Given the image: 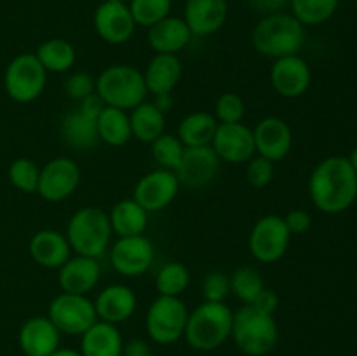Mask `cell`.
I'll use <instances>...</instances> for the list:
<instances>
[{"instance_id":"obj_1","label":"cell","mask_w":357,"mask_h":356,"mask_svg":"<svg viewBox=\"0 0 357 356\" xmlns=\"http://www.w3.org/2000/svg\"><path fill=\"white\" fill-rule=\"evenodd\" d=\"M309 194L319 212H347L357 199V173L349 157L331 156L321 161L309 178Z\"/></svg>"},{"instance_id":"obj_2","label":"cell","mask_w":357,"mask_h":356,"mask_svg":"<svg viewBox=\"0 0 357 356\" xmlns=\"http://www.w3.org/2000/svg\"><path fill=\"white\" fill-rule=\"evenodd\" d=\"M251 38L261 56L279 59L298 54L305 44V27L293 14H268L258 21Z\"/></svg>"},{"instance_id":"obj_3","label":"cell","mask_w":357,"mask_h":356,"mask_svg":"<svg viewBox=\"0 0 357 356\" xmlns=\"http://www.w3.org/2000/svg\"><path fill=\"white\" fill-rule=\"evenodd\" d=\"M234 313L223 302H204L188 314L185 339L199 351H211L232 334Z\"/></svg>"},{"instance_id":"obj_4","label":"cell","mask_w":357,"mask_h":356,"mask_svg":"<svg viewBox=\"0 0 357 356\" xmlns=\"http://www.w3.org/2000/svg\"><path fill=\"white\" fill-rule=\"evenodd\" d=\"M237 348L250 356H264L278 342V323L271 313L246 304L234 313L232 334Z\"/></svg>"},{"instance_id":"obj_5","label":"cell","mask_w":357,"mask_h":356,"mask_svg":"<svg viewBox=\"0 0 357 356\" xmlns=\"http://www.w3.org/2000/svg\"><path fill=\"white\" fill-rule=\"evenodd\" d=\"M112 237L110 216L100 208L86 206L73 213L66 227V239L77 255L98 258L107 251Z\"/></svg>"},{"instance_id":"obj_6","label":"cell","mask_w":357,"mask_h":356,"mask_svg":"<svg viewBox=\"0 0 357 356\" xmlns=\"http://www.w3.org/2000/svg\"><path fill=\"white\" fill-rule=\"evenodd\" d=\"M96 93L108 107L132 110L149 94L145 77L131 65H112L96 79Z\"/></svg>"},{"instance_id":"obj_7","label":"cell","mask_w":357,"mask_h":356,"mask_svg":"<svg viewBox=\"0 0 357 356\" xmlns=\"http://www.w3.org/2000/svg\"><path fill=\"white\" fill-rule=\"evenodd\" d=\"M47 72L33 52H23L7 65L3 73V87L10 100L17 103L35 101L44 91Z\"/></svg>"},{"instance_id":"obj_8","label":"cell","mask_w":357,"mask_h":356,"mask_svg":"<svg viewBox=\"0 0 357 356\" xmlns=\"http://www.w3.org/2000/svg\"><path fill=\"white\" fill-rule=\"evenodd\" d=\"M188 311L178 297L159 295L146 313V332L157 344H173L185 334Z\"/></svg>"},{"instance_id":"obj_9","label":"cell","mask_w":357,"mask_h":356,"mask_svg":"<svg viewBox=\"0 0 357 356\" xmlns=\"http://www.w3.org/2000/svg\"><path fill=\"white\" fill-rule=\"evenodd\" d=\"M47 318L59 332L68 335H82L98 321L93 300L86 295L66 292L52 300Z\"/></svg>"},{"instance_id":"obj_10","label":"cell","mask_w":357,"mask_h":356,"mask_svg":"<svg viewBox=\"0 0 357 356\" xmlns=\"http://www.w3.org/2000/svg\"><path fill=\"white\" fill-rule=\"evenodd\" d=\"M289 239L291 232L282 216H261L250 234V251L257 260L272 264L286 253Z\"/></svg>"},{"instance_id":"obj_11","label":"cell","mask_w":357,"mask_h":356,"mask_svg":"<svg viewBox=\"0 0 357 356\" xmlns=\"http://www.w3.org/2000/svg\"><path fill=\"white\" fill-rule=\"evenodd\" d=\"M79 181V164L70 157H56L40 170L37 192L45 201L58 202L72 195Z\"/></svg>"},{"instance_id":"obj_12","label":"cell","mask_w":357,"mask_h":356,"mask_svg":"<svg viewBox=\"0 0 357 356\" xmlns=\"http://www.w3.org/2000/svg\"><path fill=\"white\" fill-rule=\"evenodd\" d=\"M155 250L149 237L139 236L121 237L110 250V264L122 276H142L153 264Z\"/></svg>"},{"instance_id":"obj_13","label":"cell","mask_w":357,"mask_h":356,"mask_svg":"<svg viewBox=\"0 0 357 356\" xmlns=\"http://www.w3.org/2000/svg\"><path fill=\"white\" fill-rule=\"evenodd\" d=\"M180 181L171 170H153L143 175L135 187V201L146 212H160L178 195Z\"/></svg>"},{"instance_id":"obj_14","label":"cell","mask_w":357,"mask_h":356,"mask_svg":"<svg viewBox=\"0 0 357 356\" xmlns=\"http://www.w3.org/2000/svg\"><path fill=\"white\" fill-rule=\"evenodd\" d=\"M211 145L220 161L232 164L248 163L253 159V154L257 152L253 129H250L243 122L218 124Z\"/></svg>"},{"instance_id":"obj_15","label":"cell","mask_w":357,"mask_h":356,"mask_svg":"<svg viewBox=\"0 0 357 356\" xmlns=\"http://www.w3.org/2000/svg\"><path fill=\"white\" fill-rule=\"evenodd\" d=\"M94 30L108 44H124L135 34L136 23L129 6L124 2H108L98 6L94 10Z\"/></svg>"},{"instance_id":"obj_16","label":"cell","mask_w":357,"mask_h":356,"mask_svg":"<svg viewBox=\"0 0 357 356\" xmlns=\"http://www.w3.org/2000/svg\"><path fill=\"white\" fill-rule=\"evenodd\" d=\"M271 82L275 93L284 98H298L305 94L312 82L309 63L298 54L274 59L271 70Z\"/></svg>"},{"instance_id":"obj_17","label":"cell","mask_w":357,"mask_h":356,"mask_svg":"<svg viewBox=\"0 0 357 356\" xmlns=\"http://www.w3.org/2000/svg\"><path fill=\"white\" fill-rule=\"evenodd\" d=\"M220 157L213 147H185L183 157L174 170L178 181L187 187H202L216 177Z\"/></svg>"},{"instance_id":"obj_18","label":"cell","mask_w":357,"mask_h":356,"mask_svg":"<svg viewBox=\"0 0 357 356\" xmlns=\"http://www.w3.org/2000/svg\"><path fill=\"white\" fill-rule=\"evenodd\" d=\"M255 150L265 159L278 163L289 154L293 145V133L288 122L279 117H267L253 129Z\"/></svg>"},{"instance_id":"obj_19","label":"cell","mask_w":357,"mask_h":356,"mask_svg":"<svg viewBox=\"0 0 357 356\" xmlns=\"http://www.w3.org/2000/svg\"><path fill=\"white\" fill-rule=\"evenodd\" d=\"M229 14L227 0H187L185 2V23L192 35L208 37L216 34L225 24Z\"/></svg>"},{"instance_id":"obj_20","label":"cell","mask_w":357,"mask_h":356,"mask_svg":"<svg viewBox=\"0 0 357 356\" xmlns=\"http://www.w3.org/2000/svg\"><path fill=\"white\" fill-rule=\"evenodd\" d=\"M100 276L101 265L98 262V258L77 255V257L68 258L59 267L58 283L63 292L86 295V293H89L98 285Z\"/></svg>"},{"instance_id":"obj_21","label":"cell","mask_w":357,"mask_h":356,"mask_svg":"<svg viewBox=\"0 0 357 356\" xmlns=\"http://www.w3.org/2000/svg\"><path fill=\"white\" fill-rule=\"evenodd\" d=\"M20 346L26 356H49L59 346V330L47 316H33L20 330Z\"/></svg>"},{"instance_id":"obj_22","label":"cell","mask_w":357,"mask_h":356,"mask_svg":"<svg viewBox=\"0 0 357 356\" xmlns=\"http://www.w3.org/2000/svg\"><path fill=\"white\" fill-rule=\"evenodd\" d=\"M96 316L107 323H121L129 320L136 309V295L129 286L110 285L98 293L94 300Z\"/></svg>"},{"instance_id":"obj_23","label":"cell","mask_w":357,"mask_h":356,"mask_svg":"<svg viewBox=\"0 0 357 356\" xmlns=\"http://www.w3.org/2000/svg\"><path fill=\"white\" fill-rule=\"evenodd\" d=\"M72 248L65 234L44 229L33 234L30 239V255L38 265L47 269H59L70 258Z\"/></svg>"},{"instance_id":"obj_24","label":"cell","mask_w":357,"mask_h":356,"mask_svg":"<svg viewBox=\"0 0 357 356\" xmlns=\"http://www.w3.org/2000/svg\"><path fill=\"white\" fill-rule=\"evenodd\" d=\"M192 40V31L181 17H164L149 28V44L157 54H176Z\"/></svg>"},{"instance_id":"obj_25","label":"cell","mask_w":357,"mask_h":356,"mask_svg":"<svg viewBox=\"0 0 357 356\" xmlns=\"http://www.w3.org/2000/svg\"><path fill=\"white\" fill-rule=\"evenodd\" d=\"M122 349L121 332L107 321H96L84 332L80 341L82 356H122Z\"/></svg>"},{"instance_id":"obj_26","label":"cell","mask_w":357,"mask_h":356,"mask_svg":"<svg viewBox=\"0 0 357 356\" xmlns=\"http://www.w3.org/2000/svg\"><path fill=\"white\" fill-rule=\"evenodd\" d=\"M149 93H171L178 86L181 77V61L176 54H155L150 59L146 72L143 73Z\"/></svg>"},{"instance_id":"obj_27","label":"cell","mask_w":357,"mask_h":356,"mask_svg":"<svg viewBox=\"0 0 357 356\" xmlns=\"http://www.w3.org/2000/svg\"><path fill=\"white\" fill-rule=\"evenodd\" d=\"M59 133H61L63 140L77 150H91L100 142L96 119L87 117L79 108L68 112L61 119Z\"/></svg>"},{"instance_id":"obj_28","label":"cell","mask_w":357,"mask_h":356,"mask_svg":"<svg viewBox=\"0 0 357 356\" xmlns=\"http://www.w3.org/2000/svg\"><path fill=\"white\" fill-rule=\"evenodd\" d=\"M112 232L119 237L139 236L149 225V212L138 205L135 199H122L110 212Z\"/></svg>"},{"instance_id":"obj_29","label":"cell","mask_w":357,"mask_h":356,"mask_svg":"<svg viewBox=\"0 0 357 356\" xmlns=\"http://www.w3.org/2000/svg\"><path fill=\"white\" fill-rule=\"evenodd\" d=\"M129 122H131V133L136 140L143 143H152L164 135V128H166V114L155 108L153 103H139L138 107L132 108L131 115H129Z\"/></svg>"},{"instance_id":"obj_30","label":"cell","mask_w":357,"mask_h":356,"mask_svg":"<svg viewBox=\"0 0 357 356\" xmlns=\"http://www.w3.org/2000/svg\"><path fill=\"white\" fill-rule=\"evenodd\" d=\"M220 122L208 112H194L181 119L178 126V138L185 147H206L213 142Z\"/></svg>"},{"instance_id":"obj_31","label":"cell","mask_w":357,"mask_h":356,"mask_svg":"<svg viewBox=\"0 0 357 356\" xmlns=\"http://www.w3.org/2000/svg\"><path fill=\"white\" fill-rule=\"evenodd\" d=\"M98 136L101 142L112 147H121L131 140V122L126 110L115 107H105L100 117L96 119Z\"/></svg>"},{"instance_id":"obj_32","label":"cell","mask_w":357,"mask_h":356,"mask_svg":"<svg viewBox=\"0 0 357 356\" xmlns=\"http://www.w3.org/2000/svg\"><path fill=\"white\" fill-rule=\"evenodd\" d=\"M35 56L42 63L45 72L52 73H61L70 70L77 58L73 45L66 42L65 38H49L44 44L38 45Z\"/></svg>"},{"instance_id":"obj_33","label":"cell","mask_w":357,"mask_h":356,"mask_svg":"<svg viewBox=\"0 0 357 356\" xmlns=\"http://www.w3.org/2000/svg\"><path fill=\"white\" fill-rule=\"evenodd\" d=\"M340 0H289L291 14L303 27L326 23L337 13Z\"/></svg>"},{"instance_id":"obj_34","label":"cell","mask_w":357,"mask_h":356,"mask_svg":"<svg viewBox=\"0 0 357 356\" xmlns=\"http://www.w3.org/2000/svg\"><path fill=\"white\" fill-rule=\"evenodd\" d=\"M188 283H190V272L180 262H169L162 265L155 278L157 292L159 295L166 297L181 295L187 290Z\"/></svg>"},{"instance_id":"obj_35","label":"cell","mask_w":357,"mask_h":356,"mask_svg":"<svg viewBox=\"0 0 357 356\" xmlns=\"http://www.w3.org/2000/svg\"><path fill=\"white\" fill-rule=\"evenodd\" d=\"M264 288V279H261L260 272L253 267H248V265L239 267L230 276V292H234V295L243 300L244 304H253Z\"/></svg>"},{"instance_id":"obj_36","label":"cell","mask_w":357,"mask_h":356,"mask_svg":"<svg viewBox=\"0 0 357 356\" xmlns=\"http://www.w3.org/2000/svg\"><path fill=\"white\" fill-rule=\"evenodd\" d=\"M171 7H173V0H131L129 2V10L135 23L146 28L153 27L169 16Z\"/></svg>"},{"instance_id":"obj_37","label":"cell","mask_w":357,"mask_h":356,"mask_svg":"<svg viewBox=\"0 0 357 356\" xmlns=\"http://www.w3.org/2000/svg\"><path fill=\"white\" fill-rule=\"evenodd\" d=\"M185 145L180 142V138L174 135H160L155 142H152V156L157 164L164 170L174 171L183 157Z\"/></svg>"},{"instance_id":"obj_38","label":"cell","mask_w":357,"mask_h":356,"mask_svg":"<svg viewBox=\"0 0 357 356\" xmlns=\"http://www.w3.org/2000/svg\"><path fill=\"white\" fill-rule=\"evenodd\" d=\"M38 177H40V170H38L37 163L26 157H20V159L13 161L9 168V180L17 191L26 192H37Z\"/></svg>"},{"instance_id":"obj_39","label":"cell","mask_w":357,"mask_h":356,"mask_svg":"<svg viewBox=\"0 0 357 356\" xmlns=\"http://www.w3.org/2000/svg\"><path fill=\"white\" fill-rule=\"evenodd\" d=\"M246 114V107L239 94L225 93L216 100L215 117L220 124H232V122L243 121Z\"/></svg>"},{"instance_id":"obj_40","label":"cell","mask_w":357,"mask_h":356,"mask_svg":"<svg viewBox=\"0 0 357 356\" xmlns=\"http://www.w3.org/2000/svg\"><path fill=\"white\" fill-rule=\"evenodd\" d=\"M230 293V278L225 272L213 271L202 281V295L206 302H223Z\"/></svg>"},{"instance_id":"obj_41","label":"cell","mask_w":357,"mask_h":356,"mask_svg":"<svg viewBox=\"0 0 357 356\" xmlns=\"http://www.w3.org/2000/svg\"><path fill=\"white\" fill-rule=\"evenodd\" d=\"M274 163L265 157H257V159H250V164H248L246 170V178L253 187L261 188L265 185H268L274 178Z\"/></svg>"},{"instance_id":"obj_42","label":"cell","mask_w":357,"mask_h":356,"mask_svg":"<svg viewBox=\"0 0 357 356\" xmlns=\"http://www.w3.org/2000/svg\"><path fill=\"white\" fill-rule=\"evenodd\" d=\"M65 91L72 100L82 101L96 91V80L86 72H77L70 75L65 82Z\"/></svg>"},{"instance_id":"obj_43","label":"cell","mask_w":357,"mask_h":356,"mask_svg":"<svg viewBox=\"0 0 357 356\" xmlns=\"http://www.w3.org/2000/svg\"><path fill=\"white\" fill-rule=\"evenodd\" d=\"M284 222L291 234H303L309 230L312 218H310V215L305 209H293V212H289L284 216Z\"/></svg>"},{"instance_id":"obj_44","label":"cell","mask_w":357,"mask_h":356,"mask_svg":"<svg viewBox=\"0 0 357 356\" xmlns=\"http://www.w3.org/2000/svg\"><path fill=\"white\" fill-rule=\"evenodd\" d=\"M248 3L253 10L268 16V14L282 13L289 6V0H248Z\"/></svg>"},{"instance_id":"obj_45","label":"cell","mask_w":357,"mask_h":356,"mask_svg":"<svg viewBox=\"0 0 357 356\" xmlns=\"http://www.w3.org/2000/svg\"><path fill=\"white\" fill-rule=\"evenodd\" d=\"M105 107H107V105H105V101L101 100L100 94H98L96 91H94L93 94H89V96L84 98V100L80 101L79 110L82 112V114H86L87 117L98 119V117H100L101 112H103Z\"/></svg>"},{"instance_id":"obj_46","label":"cell","mask_w":357,"mask_h":356,"mask_svg":"<svg viewBox=\"0 0 357 356\" xmlns=\"http://www.w3.org/2000/svg\"><path fill=\"white\" fill-rule=\"evenodd\" d=\"M253 306H257L258 309L265 311V313L274 314V311L278 309V306H279V299H278V295H275V292L264 288V290H261L260 295L255 299Z\"/></svg>"},{"instance_id":"obj_47","label":"cell","mask_w":357,"mask_h":356,"mask_svg":"<svg viewBox=\"0 0 357 356\" xmlns=\"http://www.w3.org/2000/svg\"><path fill=\"white\" fill-rule=\"evenodd\" d=\"M122 353H124V356H150V348L142 339H135L124 346Z\"/></svg>"},{"instance_id":"obj_48","label":"cell","mask_w":357,"mask_h":356,"mask_svg":"<svg viewBox=\"0 0 357 356\" xmlns=\"http://www.w3.org/2000/svg\"><path fill=\"white\" fill-rule=\"evenodd\" d=\"M173 96H171V93H164V94H155V100H153V105H155V108H159L162 114H166V112H169L171 108H173Z\"/></svg>"},{"instance_id":"obj_49","label":"cell","mask_w":357,"mask_h":356,"mask_svg":"<svg viewBox=\"0 0 357 356\" xmlns=\"http://www.w3.org/2000/svg\"><path fill=\"white\" fill-rule=\"evenodd\" d=\"M49 356H82L79 351H75V349H56V351H52Z\"/></svg>"},{"instance_id":"obj_50","label":"cell","mask_w":357,"mask_h":356,"mask_svg":"<svg viewBox=\"0 0 357 356\" xmlns=\"http://www.w3.org/2000/svg\"><path fill=\"white\" fill-rule=\"evenodd\" d=\"M349 161H351V164H352V168H354V171L357 173V147L354 150H352V154L351 156H349Z\"/></svg>"},{"instance_id":"obj_51","label":"cell","mask_w":357,"mask_h":356,"mask_svg":"<svg viewBox=\"0 0 357 356\" xmlns=\"http://www.w3.org/2000/svg\"><path fill=\"white\" fill-rule=\"evenodd\" d=\"M108 2H124L126 3V0H108Z\"/></svg>"}]
</instances>
